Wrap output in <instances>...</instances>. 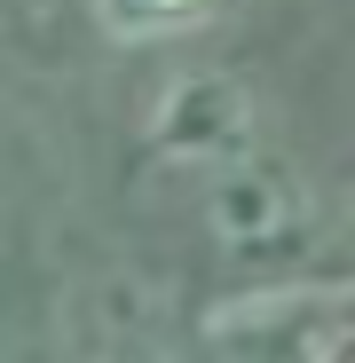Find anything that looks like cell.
Returning a JSON list of instances; mask_svg holds the SVG:
<instances>
[{
  "label": "cell",
  "instance_id": "obj_1",
  "mask_svg": "<svg viewBox=\"0 0 355 363\" xmlns=\"http://www.w3.org/2000/svg\"><path fill=\"white\" fill-rule=\"evenodd\" d=\"M95 9H103V24H111V32H127V40H158V32L198 24L213 0H95Z\"/></svg>",
  "mask_w": 355,
  "mask_h": 363
},
{
  "label": "cell",
  "instance_id": "obj_2",
  "mask_svg": "<svg viewBox=\"0 0 355 363\" xmlns=\"http://www.w3.org/2000/svg\"><path fill=\"white\" fill-rule=\"evenodd\" d=\"M332 363H355V340H347V347H339V355H332Z\"/></svg>",
  "mask_w": 355,
  "mask_h": 363
}]
</instances>
